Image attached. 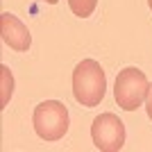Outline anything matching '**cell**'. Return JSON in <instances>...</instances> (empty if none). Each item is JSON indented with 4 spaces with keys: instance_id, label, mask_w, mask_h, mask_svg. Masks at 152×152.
I'll list each match as a JSON object with an SVG mask.
<instances>
[{
    "instance_id": "obj_1",
    "label": "cell",
    "mask_w": 152,
    "mask_h": 152,
    "mask_svg": "<svg viewBox=\"0 0 152 152\" xmlns=\"http://www.w3.org/2000/svg\"><path fill=\"white\" fill-rule=\"evenodd\" d=\"M107 91V75L95 59H84L73 70V95L82 107H98Z\"/></svg>"
},
{
    "instance_id": "obj_2",
    "label": "cell",
    "mask_w": 152,
    "mask_h": 152,
    "mask_svg": "<svg viewBox=\"0 0 152 152\" xmlns=\"http://www.w3.org/2000/svg\"><path fill=\"white\" fill-rule=\"evenodd\" d=\"M148 89H150V82L143 70L134 68H123L118 75H116V84H114V98L118 102V107L125 109V111H134L139 109L148 98Z\"/></svg>"
},
{
    "instance_id": "obj_3",
    "label": "cell",
    "mask_w": 152,
    "mask_h": 152,
    "mask_svg": "<svg viewBox=\"0 0 152 152\" xmlns=\"http://www.w3.org/2000/svg\"><path fill=\"white\" fill-rule=\"evenodd\" d=\"M32 123L43 141H59L68 132V109L57 100H45L34 109Z\"/></svg>"
},
{
    "instance_id": "obj_4",
    "label": "cell",
    "mask_w": 152,
    "mask_h": 152,
    "mask_svg": "<svg viewBox=\"0 0 152 152\" xmlns=\"http://www.w3.org/2000/svg\"><path fill=\"white\" fill-rule=\"evenodd\" d=\"M93 145L102 152H118L125 145V125L116 114H100L91 125Z\"/></svg>"
},
{
    "instance_id": "obj_5",
    "label": "cell",
    "mask_w": 152,
    "mask_h": 152,
    "mask_svg": "<svg viewBox=\"0 0 152 152\" xmlns=\"http://www.w3.org/2000/svg\"><path fill=\"white\" fill-rule=\"evenodd\" d=\"M0 34H2V41H5L12 50L16 52H27L32 45V34L25 25H23V20L18 16H14V14L5 12L0 14Z\"/></svg>"
},
{
    "instance_id": "obj_6",
    "label": "cell",
    "mask_w": 152,
    "mask_h": 152,
    "mask_svg": "<svg viewBox=\"0 0 152 152\" xmlns=\"http://www.w3.org/2000/svg\"><path fill=\"white\" fill-rule=\"evenodd\" d=\"M0 109L7 107V102L14 93V77H12V70L7 66H0Z\"/></svg>"
},
{
    "instance_id": "obj_7",
    "label": "cell",
    "mask_w": 152,
    "mask_h": 152,
    "mask_svg": "<svg viewBox=\"0 0 152 152\" xmlns=\"http://www.w3.org/2000/svg\"><path fill=\"white\" fill-rule=\"evenodd\" d=\"M68 7L70 12L80 16V18H86L91 14L95 12V7H98V0H68Z\"/></svg>"
},
{
    "instance_id": "obj_8",
    "label": "cell",
    "mask_w": 152,
    "mask_h": 152,
    "mask_svg": "<svg viewBox=\"0 0 152 152\" xmlns=\"http://www.w3.org/2000/svg\"><path fill=\"white\" fill-rule=\"evenodd\" d=\"M145 109H148V116H150V121H152V84H150V89H148V98H145Z\"/></svg>"
},
{
    "instance_id": "obj_9",
    "label": "cell",
    "mask_w": 152,
    "mask_h": 152,
    "mask_svg": "<svg viewBox=\"0 0 152 152\" xmlns=\"http://www.w3.org/2000/svg\"><path fill=\"white\" fill-rule=\"evenodd\" d=\"M45 2H48V5H57L59 0H45Z\"/></svg>"
},
{
    "instance_id": "obj_10",
    "label": "cell",
    "mask_w": 152,
    "mask_h": 152,
    "mask_svg": "<svg viewBox=\"0 0 152 152\" xmlns=\"http://www.w3.org/2000/svg\"><path fill=\"white\" fill-rule=\"evenodd\" d=\"M148 5H150V9H152V0H148Z\"/></svg>"
}]
</instances>
